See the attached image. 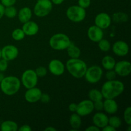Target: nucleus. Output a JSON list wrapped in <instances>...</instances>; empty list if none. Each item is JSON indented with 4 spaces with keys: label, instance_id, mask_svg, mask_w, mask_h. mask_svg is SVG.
Segmentation results:
<instances>
[{
    "label": "nucleus",
    "instance_id": "1",
    "mask_svg": "<svg viewBox=\"0 0 131 131\" xmlns=\"http://www.w3.org/2000/svg\"><path fill=\"white\" fill-rule=\"evenodd\" d=\"M124 91V84L118 80H107L105 82L101 88L103 98L113 99L120 96Z\"/></svg>",
    "mask_w": 131,
    "mask_h": 131
},
{
    "label": "nucleus",
    "instance_id": "2",
    "mask_svg": "<svg viewBox=\"0 0 131 131\" xmlns=\"http://www.w3.org/2000/svg\"><path fill=\"white\" fill-rule=\"evenodd\" d=\"M65 68L72 76L79 79L84 76L88 67L86 63L78 58L69 59L67 61Z\"/></svg>",
    "mask_w": 131,
    "mask_h": 131
},
{
    "label": "nucleus",
    "instance_id": "3",
    "mask_svg": "<svg viewBox=\"0 0 131 131\" xmlns=\"http://www.w3.org/2000/svg\"><path fill=\"white\" fill-rule=\"evenodd\" d=\"M21 86L20 80L14 75L4 77L0 82V89L4 94L11 96L17 93Z\"/></svg>",
    "mask_w": 131,
    "mask_h": 131
},
{
    "label": "nucleus",
    "instance_id": "4",
    "mask_svg": "<svg viewBox=\"0 0 131 131\" xmlns=\"http://www.w3.org/2000/svg\"><path fill=\"white\" fill-rule=\"evenodd\" d=\"M71 43L70 38L62 33L54 34L49 39V45L51 48L56 51H63L67 49Z\"/></svg>",
    "mask_w": 131,
    "mask_h": 131
},
{
    "label": "nucleus",
    "instance_id": "5",
    "mask_svg": "<svg viewBox=\"0 0 131 131\" xmlns=\"http://www.w3.org/2000/svg\"><path fill=\"white\" fill-rule=\"evenodd\" d=\"M66 15L68 19L74 23H80L84 20L86 15V10L79 5H73L67 8Z\"/></svg>",
    "mask_w": 131,
    "mask_h": 131
},
{
    "label": "nucleus",
    "instance_id": "6",
    "mask_svg": "<svg viewBox=\"0 0 131 131\" xmlns=\"http://www.w3.org/2000/svg\"><path fill=\"white\" fill-rule=\"evenodd\" d=\"M52 9V3L51 0H37L33 12L36 16L43 17L50 14Z\"/></svg>",
    "mask_w": 131,
    "mask_h": 131
},
{
    "label": "nucleus",
    "instance_id": "7",
    "mask_svg": "<svg viewBox=\"0 0 131 131\" xmlns=\"http://www.w3.org/2000/svg\"><path fill=\"white\" fill-rule=\"evenodd\" d=\"M103 70L102 68L98 65H93L87 68L84 77L87 82L91 84H95L101 80Z\"/></svg>",
    "mask_w": 131,
    "mask_h": 131
},
{
    "label": "nucleus",
    "instance_id": "8",
    "mask_svg": "<svg viewBox=\"0 0 131 131\" xmlns=\"http://www.w3.org/2000/svg\"><path fill=\"white\" fill-rule=\"evenodd\" d=\"M38 78L35 71L32 69L26 70L21 75L20 83L26 88H33L37 86L38 83Z\"/></svg>",
    "mask_w": 131,
    "mask_h": 131
},
{
    "label": "nucleus",
    "instance_id": "9",
    "mask_svg": "<svg viewBox=\"0 0 131 131\" xmlns=\"http://www.w3.org/2000/svg\"><path fill=\"white\" fill-rule=\"evenodd\" d=\"M94 110L93 102L90 99L83 100L78 104H77L76 113L81 116H86L92 113Z\"/></svg>",
    "mask_w": 131,
    "mask_h": 131
},
{
    "label": "nucleus",
    "instance_id": "10",
    "mask_svg": "<svg viewBox=\"0 0 131 131\" xmlns=\"http://www.w3.org/2000/svg\"><path fill=\"white\" fill-rule=\"evenodd\" d=\"M1 58L8 61L15 60L19 55V49L13 45H7L1 49Z\"/></svg>",
    "mask_w": 131,
    "mask_h": 131
},
{
    "label": "nucleus",
    "instance_id": "11",
    "mask_svg": "<svg viewBox=\"0 0 131 131\" xmlns=\"http://www.w3.org/2000/svg\"><path fill=\"white\" fill-rule=\"evenodd\" d=\"M113 69L116 75L121 77H127L130 75L131 72V64L129 61L123 60L116 63Z\"/></svg>",
    "mask_w": 131,
    "mask_h": 131
},
{
    "label": "nucleus",
    "instance_id": "12",
    "mask_svg": "<svg viewBox=\"0 0 131 131\" xmlns=\"http://www.w3.org/2000/svg\"><path fill=\"white\" fill-rule=\"evenodd\" d=\"M111 23V18L108 14L101 12L97 14L95 18V24L102 29H107L110 26Z\"/></svg>",
    "mask_w": 131,
    "mask_h": 131
},
{
    "label": "nucleus",
    "instance_id": "13",
    "mask_svg": "<svg viewBox=\"0 0 131 131\" xmlns=\"http://www.w3.org/2000/svg\"><path fill=\"white\" fill-rule=\"evenodd\" d=\"M65 66L60 60L57 59L52 60L49 64L50 72L56 76H60L65 72Z\"/></svg>",
    "mask_w": 131,
    "mask_h": 131
},
{
    "label": "nucleus",
    "instance_id": "14",
    "mask_svg": "<svg viewBox=\"0 0 131 131\" xmlns=\"http://www.w3.org/2000/svg\"><path fill=\"white\" fill-rule=\"evenodd\" d=\"M42 92L40 88L36 86L33 88H28V90L25 92L24 98L29 103H35L40 101Z\"/></svg>",
    "mask_w": 131,
    "mask_h": 131
},
{
    "label": "nucleus",
    "instance_id": "15",
    "mask_svg": "<svg viewBox=\"0 0 131 131\" xmlns=\"http://www.w3.org/2000/svg\"><path fill=\"white\" fill-rule=\"evenodd\" d=\"M113 52L118 56H125L128 54L129 47L127 43L122 40L116 41L112 46Z\"/></svg>",
    "mask_w": 131,
    "mask_h": 131
},
{
    "label": "nucleus",
    "instance_id": "16",
    "mask_svg": "<svg viewBox=\"0 0 131 131\" xmlns=\"http://www.w3.org/2000/svg\"><path fill=\"white\" fill-rule=\"evenodd\" d=\"M88 38L93 42H98L104 37V32L101 28L96 25L89 27L87 31Z\"/></svg>",
    "mask_w": 131,
    "mask_h": 131
},
{
    "label": "nucleus",
    "instance_id": "17",
    "mask_svg": "<svg viewBox=\"0 0 131 131\" xmlns=\"http://www.w3.org/2000/svg\"><path fill=\"white\" fill-rule=\"evenodd\" d=\"M109 117L104 113L97 112L93 115L92 121L93 124L100 129L108 125Z\"/></svg>",
    "mask_w": 131,
    "mask_h": 131
},
{
    "label": "nucleus",
    "instance_id": "18",
    "mask_svg": "<svg viewBox=\"0 0 131 131\" xmlns=\"http://www.w3.org/2000/svg\"><path fill=\"white\" fill-rule=\"evenodd\" d=\"M21 29L24 31L25 35L33 36L38 33L39 31V26L35 22L29 20L26 23H23Z\"/></svg>",
    "mask_w": 131,
    "mask_h": 131
},
{
    "label": "nucleus",
    "instance_id": "19",
    "mask_svg": "<svg viewBox=\"0 0 131 131\" xmlns=\"http://www.w3.org/2000/svg\"><path fill=\"white\" fill-rule=\"evenodd\" d=\"M103 110L111 115L116 113L118 110L117 102L113 99H105V101H103Z\"/></svg>",
    "mask_w": 131,
    "mask_h": 131
},
{
    "label": "nucleus",
    "instance_id": "20",
    "mask_svg": "<svg viewBox=\"0 0 131 131\" xmlns=\"http://www.w3.org/2000/svg\"><path fill=\"white\" fill-rule=\"evenodd\" d=\"M32 17V11L29 7H23L18 13V18L20 23H25L31 20Z\"/></svg>",
    "mask_w": 131,
    "mask_h": 131
},
{
    "label": "nucleus",
    "instance_id": "21",
    "mask_svg": "<svg viewBox=\"0 0 131 131\" xmlns=\"http://www.w3.org/2000/svg\"><path fill=\"white\" fill-rule=\"evenodd\" d=\"M69 123L71 126L72 129L70 130L77 131L81 126V118L76 113L72 114L69 119Z\"/></svg>",
    "mask_w": 131,
    "mask_h": 131
},
{
    "label": "nucleus",
    "instance_id": "22",
    "mask_svg": "<svg viewBox=\"0 0 131 131\" xmlns=\"http://www.w3.org/2000/svg\"><path fill=\"white\" fill-rule=\"evenodd\" d=\"M19 129L16 122L12 120H6L1 123L0 129L1 131H17Z\"/></svg>",
    "mask_w": 131,
    "mask_h": 131
},
{
    "label": "nucleus",
    "instance_id": "23",
    "mask_svg": "<svg viewBox=\"0 0 131 131\" xmlns=\"http://www.w3.org/2000/svg\"><path fill=\"white\" fill-rule=\"evenodd\" d=\"M116 64V61L115 58L111 56H105L102 60V65L104 69L106 70H113L115 67V65Z\"/></svg>",
    "mask_w": 131,
    "mask_h": 131
},
{
    "label": "nucleus",
    "instance_id": "24",
    "mask_svg": "<svg viewBox=\"0 0 131 131\" xmlns=\"http://www.w3.org/2000/svg\"><path fill=\"white\" fill-rule=\"evenodd\" d=\"M67 51L68 56L70 58H78L81 55L80 49L72 42L69 45V47L67 48Z\"/></svg>",
    "mask_w": 131,
    "mask_h": 131
},
{
    "label": "nucleus",
    "instance_id": "25",
    "mask_svg": "<svg viewBox=\"0 0 131 131\" xmlns=\"http://www.w3.org/2000/svg\"><path fill=\"white\" fill-rule=\"evenodd\" d=\"M88 97H89V99L93 102L98 101H102V99H103V96H102L101 91L97 89H95V88L89 91Z\"/></svg>",
    "mask_w": 131,
    "mask_h": 131
},
{
    "label": "nucleus",
    "instance_id": "26",
    "mask_svg": "<svg viewBox=\"0 0 131 131\" xmlns=\"http://www.w3.org/2000/svg\"><path fill=\"white\" fill-rule=\"evenodd\" d=\"M113 19L116 23H123L128 20V15L124 12H116L113 15Z\"/></svg>",
    "mask_w": 131,
    "mask_h": 131
},
{
    "label": "nucleus",
    "instance_id": "27",
    "mask_svg": "<svg viewBox=\"0 0 131 131\" xmlns=\"http://www.w3.org/2000/svg\"><path fill=\"white\" fill-rule=\"evenodd\" d=\"M25 34L23 29L20 28H17L14 29L12 33V37L14 40L16 41H20L25 37Z\"/></svg>",
    "mask_w": 131,
    "mask_h": 131
},
{
    "label": "nucleus",
    "instance_id": "28",
    "mask_svg": "<svg viewBox=\"0 0 131 131\" xmlns=\"http://www.w3.org/2000/svg\"><path fill=\"white\" fill-rule=\"evenodd\" d=\"M97 43H98V47L99 49L103 52H107L111 49V43L107 40L102 38Z\"/></svg>",
    "mask_w": 131,
    "mask_h": 131
},
{
    "label": "nucleus",
    "instance_id": "29",
    "mask_svg": "<svg viewBox=\"0 0 131 131\" xmlns=\"http://www.w3.org/2000/svg\"><path fill=\"white\" fill-rule=\"evenodd\" d=\"M122 120L119 117L116 116H113L109 118L108 125H111L115 129H118L121 126Z\"/></svg>",
    "mask_w": 131,
    "mask_h": 131
},
{
    "label": "nucleus",
    "instance_id": "30",
    "mask_svg": "<svg viewBox=\"0 0 131 131\" xmlns=\"http://www.w3.org/2000/svg\"><path fill=\"white\" fill-rule=\"evenodd\" d=\"M17 14V10L14 6H6L5 8V15L8 18L12 19Z\"/></svg>",
    "mask_w": 131,
    "mask_h": 131
},
{
    "label": "nucleus",
    "instance_id": "31",
    "mask_svg": "<svg viewBox=\"0 0 131 131\" xmlns=\"http://www.w3.org/2000/svg\"><path fill=\"white\" fill-rule=\"evenodd\" d=\"M124 119L128 125H131V107H127L124 112Z\"/></svg>",
    "mask_w": 131,
    "mask_h": 131
},
{
    "label": "nucleus",
    "instance_id": "32",
    "mask_svg": "<svg viewBox=\"0 0 131 131\" xmlns=\"http://www.w3.org/2000/svg\"><path fill=\"white\" fill-rule=\"evenodd\" d=\"M35 71V73L37 74V76L40 77V78L46 76L47 73V70L46 69V68L42 66L37 67Z\"/></svg>",
    "mask_w": 131,
    "mask_h": 131
},
{
    "label": "nucleus",
    "instance_id": "33",
    "mask_svg": "<svg viewBox=\"0 0 131 131\" xmlns=\"http://www.w3.org/2000/svg\"><path fill=\"white\" fill-rule=\"evenodd\" d=\"M78 3L79 6L86 9L90 6L91 0H78Z\"/></svg>",
    "mask_w": 131,
    "mask_h": 131
},
{
    "label": "nucleus",
    "instance_id": "34",
    "mask_svg": "<svg viewBox=\"0 0 131 131\" xmlns=\"http://www.w3.org/2000/svg\"><path fill=\"white\" fill-rule=\"evenodd\" d=\"M116 74L115 70H113V69L107 70L106 74V78L107 80H114V79H116Z\"/></svg>",
    "mask_w": 131,
    "mask_h": 131
},
{
    "label": "nucleus",
    "instance_id": "35",
    "mask_svg": "<svg viewBox=\"0 0 131 131\" xmlns=\"http://www.w3.org/2000/svg\"><path fill=\"white\" fill-rule=\"evenodd\" d=\"M8 67V61L4 60V59H1L0 60V72L6 71Z\"/></svg>",
    "mask_w": 131,
    "mask_h": 131
},
{
    "label": "nucleus",
    "instance_id": "36",
    "mask_svg": "<svg viewBox=\"0 0 131 131\" xmlns=\"http://www.w3.org/2000/svg\"><path fill=\"white\" fill-rule=\"evenodd\" d=\"M93 107H94V110H97L98 111L103 110L104 105L102 100V101H98L93 102Z\"/></svg>",
    "mask_w": 131,
    "mask_h": 131
},
{
    "label": "nucleus",
    "instance_id": "37",
    "mask_svg": "<svg viewBox=\"0 0 131 131\" xmlns=\"http://www.w3.org/2000/svg\"><path fill=\"white\" fill-rule=\"evenodd\" d=\"M17 0H1V3L5 7L10 6H14Z\"/></svg>",
    "mask_w": 131,
    "mask_h": 131
},
{
    "label": "nucleus",
    "instance_id": "38",
    "mask_svg": "<svg viewBox=\"0 0 131 131\" xmlns=\"http://www.w3.org/2000/svg\"><path fill=\"white\" fill-rule=\"evenodd\" d=\"M40 101L43 103H47L50 101V97L47 93H42L41 95Z\"/></svg>",
    "mask_w": 131,
    "mask_h": 131
},
{
    "label": "nucleus",
    "instance_id": "39",
    "mask_svg": "<svg viewBox=\"0 0 131 131\" xmlns=\"http://www.w3.org/2000/svg\"><path fill=\"white\" fill-rule=\"evenodd\" d=\"M19 131H31L32 129L29 125H23L18 129Z\"/></svg>",
    "mask_w": 131,
    "mask_h": 131
},
{
    "label": "nucleus",
    "instance_id": "40",
    "mask_svg": "<svg viewBox=\"0 0 131 131\" xmlns=\"http://www.w3.org/2000/svg\"><path fill=\"white\" fill-rule=\"evenodd\" d=\"M77 109V104L75 103H71L69 105V110L71 112L75 113Z\"/></svg>",
    "mask_w": 131,
    "mask_h": 131
},
{
    "label": "nucleus",
    "instance_id": "41",
    "mask_svg": "<svg viewBox=\"0 0 131 131\" xmlns=\"http://www.w3.org/2000/svg\"><path fill=\"white\" fill-rule=\"evenodd\" d=\"M85 130L86 131H99L101 129H100L99 128L97 127V126H95V125H93L89 126L88 127H87Z\"/></svg>",
    "mask_w": 131,
    "mask_h": 131
},
{
    "label": "nucleus",
    "instance_id": "42",
    "mask_svg": "<svg viewBox=\"0 0 131 131\" xmlns=\"http://www.w3.org/2000/svg\"><path fill=\"white\" fill-rule=\"evenodd\" d=\"M102 131H115L116 129L114 127H113L112 126L110 125H107L106 126H105L104 127L102 128Z\"/></svg>",
    "mask_w": 131,
    "mask_h": 131
},
{
    "label": "nucleus",
    "instance_id": "43",
    "mask_svg": "<svg viewBox=\"0 0 131 131\" xmlns=\"http://www.w3.org/2000/svg\"><path fill=\"white\" fill-rule=\"evenodd\" d=\"M5 6L0 3V19L5 15Z\"/></svg>",
    "mask_w": 131,
    "mask_h": 131
},
{
    "label": "nucleus",
    "instance_id": "44",
    "mask_svg": "<svg viewBox=\"0 0 131 131\" xmlns=\"http://www.w3.org/2000/svg\"><path fill=\"white\" fill-rule=\"evenodd\" d=\"M51 2L52 3V4H54V5H61V3H63L65 0H51Z\"/></svg>",
    "mask_w": 131,
    "mask_h": 131
},
{
    "label": "nucleus",
    "instance_id": "45",
    "mask_svg": "<svg viewBox=\"0 0 131 131\" xmlns=\"http://www.w3.org/2000/svg\"><path fill=\"white\" fill-rule=\"evenodd\" d=\"M44 130H46V131H56V129H55L54 127H53L50 126V127H46V129H44Z\"/></svg>",
    "mask_w": 131,
    "mask_h": 131
},
{
    "label": "nucleus",
    "instance_id": "46",
    "mask_svg": "<svg viewBox=\"0 0 131 131\" xmlns=\"http://www.w3.org/2000/svg\"><path fill=\"white\" fill-rule=\"evenodd\" d=\"M4 74H3L2 72H0V82L3 80V79L4 78Z\"/></svg>",
    "mask_w": 131,
    "mask_h": 131
},
{
    "label": "nucleus",
    "instance_id": "47",
    "mask_svg": "<svg viewBox=\"0 0 131 131\" xmlns=\"http://www.w3.org/2000/svg\"><path fill=\"white\" fill-rule=\"evenodd\" d=\"M1 58V49H0V59Z\"/></svg>",
    "mask_w": 131,
    "mask_h": 131
}]
</instances>
